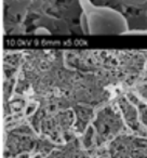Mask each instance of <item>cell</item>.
<instances>
[{
	"label": "cell",
	"mask_w": 147,
	"mask_h": 158,
	"mask_svg": "<svg viewBox=\"0 0 147 158\" xmlns=\"http://www.w3.org/2000/svg\"><path fill=\"white\" fill-rule=\"evenodd\" d=\"M81 13L86 16L89 35L117 36L127 35L129 21L121 12L104 6H96L91 0H78Z\"/></svg>",
	"instance_id": "1"
},
{
	"label": "cell",
	"mask_w": 147,
	"mask_h": 158,
	"mask_svg": "<svg viewBox=\"0 0 147 158\" xmlns=\"http://www.w3.org/2000/svg\"><path fill=\"white\" fill-rule=\"evenodd\" d=\"M3 31V0H0V33Z\"/></svg>",
	"instance_id": "2"
}]
</instances>
